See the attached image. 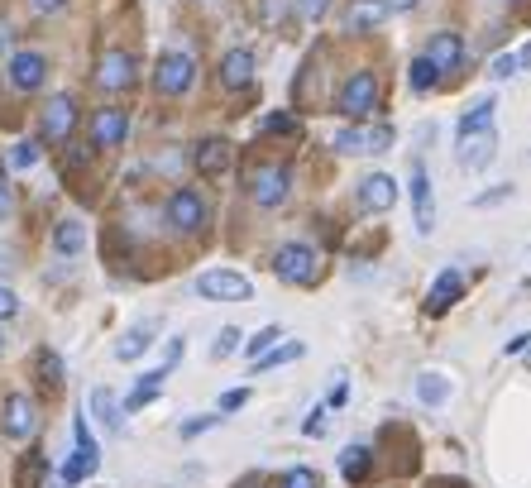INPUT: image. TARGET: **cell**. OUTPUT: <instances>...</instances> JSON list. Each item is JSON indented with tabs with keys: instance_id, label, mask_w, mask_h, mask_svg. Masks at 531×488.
<instances>
[{
	"instance_id": "obj_45",
	"label": "cell",
	"mask_w": 531,
	"mask_h": 488,
	"mask_svg": "<svg viewBox=\"0 0 531 488\" xmlns=\"http://www.w3.org/2000/svg\"><path fill=\"white\" fill-rule=\"evenodd\" d=\"M302 431H307V436H321V431H326V417H321V407H316L307 422H302Z\"/></svg>"
},
{
	"instance_id": "obj_36",
	"label": "cell",
	"mask_w": 531,
	"mask_h": 488,
	"mask_svg": "<svg viewBox=\"0 0 531 488\" xmlns=\"http://www.w3.org/2000/svg\"><path fill=\"white\" fill-rule=\"evenodd\" d=\"M39 369H44V383H63V359L53 355V350L39 355Z\"/></svg>"
},
{
	"instance_id": "obj_50",
	"label": "cell",
	"mask_w": 531,
	"mask_h": 488,
	"mask_svg": "<svg viewBox=\"0 0 531 488\" xmlns=\"http://www.w3.org/2000/svg\"><path fill=\"white\" fill-rule=\"evenodd\" d=\"M5 44H10V24H0V53H5Z\"/></svg>"
},
{
	"instance_id": "obj_22",
	"label": "cell",
	"mask_w": 531,
	"mask_h": 488,
	"mask_svg": "<svg viewBox=\"0 0 531 488\" xmlns=\"http://www.w3.org/2000/svg\"><path fill=\"white\" fill-rule=\"evenodd\" d=\"M91 417L106 426V431H120V402H115L111 388H91Z\"/></svg>"
},
{
	"instance_id": "obj_32",
	"label": "cell",
	"mask_w": 531,
	"mask_h": 488,
	"mask_svg": "<svg viewBox=\"0 0 531 488\" xmlns=\"http://www.w3.org/2000/svg\"><path fill=\"white\" fill-rule=\"evenodd\" d=\"M264 134H297L302 125H297V115H288V111H278V115H268L264 125H259Z\"/></svg>"
},
{
	"instance_id": "obj_21",
	"label": "cell",
	"mask_w": 531,
	"mask_h": 488,
	"mask_svg": "<svg viewBox=\"0 0 531 488\" xmlns=\"http://www.w3.org/2000/svg\"><path fill=\"white\" fill-rule=\"evenodd\" d=\"M53 249H58L63 259H77V254L87 249V225L82 221H58V230H53Z\"/></svg>"
},
{
	"instance_id": "obj_47",
	"label": "cell",
	"mask_w": 531,
	"mask_h": 488,
	"mask_svg": "<svg viewBox=\"0 0 531 488\" xmlns=\"http://www.w3.org/2000/svg\"><path fill=\"white\" fill-rule=\"evenodd\" d=\"M29 5H34V10H39V15H53V10H63L67 0H29Z\"/></svg>"
},
{
	"instance_id": "obj_52",
	"label": "cell",
	"mask_w": 531,
	"mask_h": 488,
	"mask_svg": "<svg viewBox=\"0 0 531 488\" xmlns=\"http://www.w3.org/2000/svg\"><path fill=\"white\" fill-rule=\"evenodd\" d=\"M0 350H5V335H0Z\"/></svg>"
},
{
	"instance_id": "obj_24",
	"label": "cell",
	"mask_w": 531,
	"mask_h": 488,
	"mask_svg": "<svg viewBox=\"0 0 531 488\" xmlns=\"http://www.w3.org/2000/svg\"><path fill=\"white\" fill-rule=\"evenodd\" d=\"M149 345H154V331H149V326H139V331H130V335H120V340H115V359H125V364H130V359H139Z\"/></svg>"
},
{
	"instance_id": "obj_8",
	"label": "cell",
	"mask_w": 531,
	"mask_h": 488,
	"mask_svg": "<svg viewBox=\"0 0 531 488\" xmlns=\"http://www.w3.org/2000/svg\"><path fill=\"white\" fill-rule=\"evenodd\" d=\"M125 134H130V115L120 111V106H101V111L91 115V144H96V149L125 144Z\"/></svg>"
},
{
	"instance_id": "obj_15",
	"label": "cell",
	"mask_w": 531,
	"mask_h": 488,
	"mask_svg": "<svg viewBox=\"0 0 531 488\" xmlns=\"http://www.w3.org/2000/svg\"><path fill=\"white\" fill-rule=\"evenodd\" d=\"M460 297H465V278H460L455 268H445L441 278L431 283V297H426V311H431V316H441V311H450V307H455V302H460Z\"/></svg>"
},
{
	"instance_id": "obj_16",
	"label": "cell",
	"mask_w": 531,
	"mask_h": 488,
	"mask_svg": "<svg viewBox=\"0 0 531 488\" xmlns=\"http://www.w3.org/2000/svg\"><path fill=\"white\" fill-rule=\"evenodd\" d=\"M192 163H197L201 178H221L225 168H230V139H201Z\"/></svg>"
},
{
	"instance_id": "obj_18",
	"label": "cell",
	"mask_w": 531,
	"mask_h": 488,
	"mask_svg": "<svg viewBox=\"0 0 531 488\" xmlns=\"http://www.w3.org/2000/svg\"><path fill=\"white\" fill-rule=\"evenodd\" d=\"M221 82L230 91H240V87H249L254 82V53L249 48H230L221 58Z\"/></svg>"
},
{
	"instance_id": "obj_13",
	"label": "cell",
	"mask_w": 531,
	"mask_h": 488,
	"mask_svg": "<svg viewBox=\"0 0 531 488\" xmlns=\"http://www.w3.org/2000/svg\"><path fill=\"white\" fill-rule=\"evenodd\" d=\"M426 63L436 67V72L460 67V63H465V39H460V34H450V29H445V34H436V39L426 44Z\"/></svg>"
},
{
	"instance_id": "obj_37",
	"label": "cell",
	"mask_w": 531,
	"mask_h": 488,
	"mask_svg": "<svg viewBox=\"0 0 531 488\" xmlns=\"http://www.w3.org/2000/svg\"><path fill=\"white\" fill-rule=\"evenodd\" d=\"M417 393H421L426 402H445V383H441V378H431V374H426V378L417 383Z\"/></svg>"
},
{
	"instance_id": "obj_5",
	"label": "cell",
	"mask_w": 531,
	"mask_h": 488,
	"mask_svg": "<svg viewBox=\"0 0 531 488\" xmlns=\"http://www.w3.org/2000/svg\"><path fill=\"white\" fill-rule=\"evenodd\" d=\"M288 187H292V173L283 163H264V168H254V178H249V197L259 201V206H278V201H288Z\"/></svg>"
},
{
	"instance_id": "obj_48",
	"label": "cell",
	"mask_w": 531,
	"mask_h": 488,
	"mask_svg": "<svg viewBox=\"0 0 531 488\" xmlns=\"http://www.w3.org/2000/svg\"><path fill=\"white\" fill-rule=\"evenodd\" d=\"M503 197H512V187H493V192H484L479 206H493V201H503Z\"/></svg>"
},
{
	"instance_id": "obj_33",
	"label": "cell",
	"mask_w": 531,
	"mask_h": 488,
	"mask_svg": "<svg viewBox=\"0 0 531 488\" xmlns=\"http://www.w3.org/2000/svg\"><path fill=\"white\" fill-rule=\"evenodd\" d=\"M240 350V326H225L221 335H216V345H211V355L225 359V355H235Z\"/></svg>"
},
{
	"instance_id": "obj_6",
	"label": "cell",
	"mask_w": 531,
	"mask_h": 488,
	"mask_svg": "<svg viewBox=\"0 0 531 488\" xmlns=\"http://www.w3.org/2000/svg\"><path fill=\"white\" fill-rule=\"evenodd\" d=\"M0 426H5L10 441H29V436L39 431V407H34V398L10 393V398H5V417H0Z\"/></svg>"
},
{
	"instance_id": "obj_25",
	"label": "cell",
	"mask_w": 531,
	"mask_h": 488,
	"mask_svg": "<svg viewBox=\"0 0 531 488\" xmlns=\"http://www.w3.org/2000/svg\"><path fill=\"white\" fill-rule=\"evenodd\" d=\"M163 378H168V369H154V374L139 378V388H134L130 398H125V412H139L144 402H154V398H158V388H163Z\"/></svg>"
},
{
	"instance_id": "obj_11",
	"label": "cell",
	"mask_w": 531,
	"mask_h": 488,
	"mask_svg": "<svg viewBox=\"0 0 531 488\" xmlns=\"http://www.w3.org/2000/svg\"><path fill=\"white\" fill-rule=\"evenodd\" d=\"M412 211H417V230L431 235L436 230V197H431V178L421 163H412Z\"/></svg>"
},
{
	"instance_id": "obj_29",
	"label": "cell",
	"mask_w": 531,
	"mask_h": 488,
	"mask_svg": "<svg viewBox=\"0 0 531 488\" xmlns=\"http://www.w3.org/2000/svg\"><path fill=\"white\" fill-rule=\"evenodd\" d=\"M278 340H283V326H264V331L254 335V340H249V345H244V350H249V359H264L268 350H273V345H278Z\"/></svg>"
},
{
	"instance_id": "obj_26",
	"label": "cell",
	"mask_w": 531,
	"mask_h": 488,
	"mask_svg": "<svg viewBox=\"0 0 531 488\" xmlns=\"http://www.w3.org/2000/svg\"><path fill=\"white\" fill-rule=\"evenodd\" d=\"M96 465H101V455H72V460L63 465V484H82V479H91Z\"/></svg>"
},
{
	"instance_id": "obj_27",
	"label": "cell",
	"mask_w": 531,
	"mask_h": 488,
	"mask_svg": "<svg viewBox=\"0 0 531 488\" xmlns=\"http://www.w3.org/2000/svg\"><path fill=\"white\" fill-rule=\"evenodd\" d=\"M292 359H302V345H297V340H288L283 350L273 345L264 359H254V369H259V374H268V369H278V364H292Z\"/></svg>"
},
{
	"instance_id": "obj_46",
	"label": "cell",
	"mask_w": 531,
	"mask_h": 488,
	"mask_svg": "<svg viewBox=\"0 0 531 488\" xmlns=\"http://www.w3.org/2000/svg\"><path fill=\"white\" fill-rule=\"evenodd\" d=\"M531 345V335H512L508 345H503V355H522V350H527Z\"/></svg>"
},
{
	"instance_id": "obj_17",
	"label": "cell",
	"mask_w": 531,
	"mask_h": 488,
	"mask_svg": "<svg viewBox=\"0 0 531 488\" xmlns=\"http://www.w3.org/2000/svg\"><path fill=\"white\" fill-rule=\"evenodd\" d=\"M498 154V134L493 130H484V134H469V139H460V168H469V173H479L488 158Z\"/></svg>"
},
{
	"instance_id": "obj_3",
	"label": "cell",
	"mask_w": 531,
	"mask_h": 488,
	"mask_svg": "<svg viewBox=\"0 0 531 488\" xmlns=\"http://www.w3.org/2000/svg\"><path fill=\"white\" fill-rule=\"evenodd\" d=\"M335 111L350 115V120L374 115L378 111V77H374V72H354L350 82L340 87V96H335Z\"/></svg>"
},
{
	"instance_id": "obj_9",
	"label": "cell",
	"mask_w": 531,
	"mask_h": 488,
	"mask_svg": "<svg viewBox=\"0 0 531 488\" xmlns=\"http://www.w3.org/2000/svg\"><path fill=\"white\" fill-rule=\"evenodd\" d=\"M134 58L130 53H120V48H111L106 58H101V67H96V87L101 91H125V87H134Z\"/></svg>"
},
{
	"instance_id": "obj_30",
	"label": "cell",
	"mask_w": 531,
	"mask_h": 488,
	"mask_svg": "<svg viewBox=\"0 0 531 488\" xmlns=\"http://www.w3.org/2000/svg\"><path fill=\"white\" fill-rule=\"evenodd\" d=\"M383 149H393V125H374V130H364V154H383Z\"/></svg>"
},
{
	"instance_id": "obj_41",
	"label": "cell",
	"mask_w": 531,
	"mask_h": 488,
	"mask_svg": "<svg viewBox=\"0 0 531 488\" xmlns=\"http://www.w3.org/2000/svg\"><path fill=\"white\" fill-rule=\"evenodd\" d=\"M15 211V197H10V182H5V168H0V221H10Z\"/></svg>"
},
{
	"instance_id": "obj_28",
	"label": "cell",
	"mask_w": 531,
	"mask_h": 488,
	"mask_svg": "<svg viewBox=\"0 0 531 488\" xmlns=\"http://www.w3.org/2000/svg\"><path fill=\"white\" fill-rule=\"evenodd\" d=\"M39 158H44V144H39V139H20V144H15V149H10V168H34V163H39Z\"/></svg>"
},
{
	"instance_id": "obj_31",
	"label": "cell",
	"mask_w": 531,
	"mask_h": 488,
	"mask_svg": "<svg viewBox=\"0 0 531 488\" xmlns=\"http://www.w3.org/2000/svg\"><path fill=\"white\" fill-rule=\"evenodd\" d=\"M436 82H441V72L426 63V58H417V63H412V91H431Z\"/></svg>"
},
{
	"instance_id": "obj_2",
	"label": "cell",
	"mask_w": 531,
	"mask_h": 488,
	"mask_svg": "<svg viewBox=\"0 0 531 488\" xmlns=\"http://www.w3.org/2000/svg\"><path fill=\"white\" fill-rule=\"evenodd\" d=\"M197 297H206V302H249L254 283L235 268H206L197 278Z\"/></svg>"
},
{
	"instance_id": "obj_49",
	"label": "cell",
	"mask_w": 531,
	"mask_h": 488,
	"mask_svg": "<svg viewBox=\"0 0 531 488\" xmlns=\"http://www.w3.org/2000/svg\"><path fill=\"white\" fill-rule=\"evenodd\" d=\"M383 5H388V15H393V10H412L417 0H383Z\"/></svg>"
},
{
	"instance_id": "obj_19",
	"label": "cell",
	"mask_w": 531,
	"mask_h": 488,
	"mask_svg": "<svg viewBox=\"0 0 531 488\" xmlns=\"http://www.w3.org/2000/svg\"><path fill=\"white\" fill-rule=\"evenodd\" d=\"M383 20H388V5L383 0H354L350 10H345V29H354V34H364V29H374Z\"/></svg>"
},
{
	"instance_id": "obj_1",
	"label": "cell",
	"mask_w": 531,
	"mask_h": 488,
	"mask_svg": "<svg viewBox=\"0 0 531 488\" xmlns=\"http://www.w3.org/2000/svg\"><path fill=\"white\" fill-rule=\"evenodd\" d=\"M273 273L292 283V288H311L316 278H321V259H316V249L302 240H288L278 244V254H273Z\"/></svg>"
},
{
	"instance_id": "obj_20",
	"label": "cell",
	"mask_w": 531,
	"mask_h": 488,
	"mask_svg": "<svg viewBox=\"0 0 531 488\" xmlns=\"http://www.w3.org/2000/svg\"><path fill=\"white\" fill-rule=\"evenodd\" d=\"M493 111H498V101H493V96H479V101H474V106L460 115V125H455V130H460V139L493 130Z\"/></svg>"
},
{
	"instance_id": "obj_7",
	"label": "cell",
	"mask_w": 531,
	"mask_h": 488,
	"mask_svg": "<svg viewBox=\"0 0 531 488\" xmlns=\"http://www.w3.org/2000/svg\"><path fill=\"white\" fill-rule=\"evenodd\" d=\"M168 221H173V230H182V235L201 230V225H206V201H201V192L177 187L173 197H168Z\"/></svg>"
},
{
	"instance_id": "obj_44",
	"label": "cell",
	"mask_w": 531,
	"mask_h": 488,
	"mask_svg": "<svg viewBox=\"0 0 531 488\" xmlns=\"http://www.w3.org/2000/svg\"><path fill=\"white\" fill-rule=\"evenodd\" d=\"M288 10V0H264V24H278Z\"/></svg>"
},
{
	"instance_id": "obj_4",
	"label": "cell",
	"mask_w": 531,
	"mask_h": 488,
	"mask_svg": "<svg viewBox=\"0 0 531 488\" xmlns=\"http://www.w3.org/2000/svg\"><path fill=\"white\" fill-rule=\"evenodd\" d=\"M192 77H197L192 53H163L154 67V87L163 91V96H182V91L192 87Z\"/></svg>"
},
{
	"instance_id": "obj_39",
	"label": "cell",
	"mask_w": 531,
	"mask_h": 488,
	"mask_svg": "<svg viewBox=\"0 0 531 488\" xmlns=\"http://www.w3.org/2000/svg\"><path fill=\"white\" fill-rule=\"evenodd\" d=\"M216 422H221V417H192V422H182V436L192 441V436H201V431H211Z\"/></svg>"
},
{
	"instance_id": "obj_35",
	"label": "cell",
	"mask_w": 531,
	"mask_h": 488,
	"mask_svg": "<svg viewBox=\"0 0 531 488\" xmlns=\"http://www.w3.org/2000/svg\"><path fill=\"white\" fill-rule=\"evenodd\" d=\"M283 488H321V479H316V469H288Z\"/></svg>"
},
{
	"instance_id": "obj_38",
	"label": "cell",
	"mask_w": 531,
	"mask_h": 488,
	"mask_svg": "<svg viewBox=\"0 0 531 488\" xmlns=\"http://www.w3.org/2000/svg\"><path fill=\"white\" fill-rule=\"evenodd\" d=\"M297 10H302V20H321L331 10V0H297Z\"/></svg>"
},
{
	"instance_id": "obj_40",
	"label": "cell",
	"mask_w": 531,
	"mask_h": 488,
	"mask_svg": "<svg viewBox=\"0 0 531 488\" xmlns=\"http://www.w3.org/2000/svg\"><path fill=\"white\" fill-rule=\"evenodd\" d=\"M15 311H20V297H15V292H10L5 283H0V321H10Z\"/></svg>"
},
{
	"instance_id": "obj_51",
	"label": "cell",
	"mask_w": 531,
	"mask_h": 488,
	"mask_svg": "<svg viewBox=\"0 0 531 488\" xmlns=\"http://www.w3.org/2000/svg\"><path fill=\"white\" fill-rule=\"evenodd\" d=\"M517 63H531V44H527V48H522V58H517Z\"/></svg>"
},
{
	"instance_id": "obj_34",
	"label": "cell",
	"mask_w": 531,
	"mask_h": 488,
	"mask_svg": "<svg viewBox=\"0 0 531 488\" xmlns=\"http://www.w3.org/2000/svg\"><path fill=\"white\" fill-rule=\"evenodd\" d=\"M335 149H340V154H364V130H359V125H354V130H340L335 134Z\"/></svg>"
},
{
	"instance_id": "obj_43",
	"label": "cell",
	"mask_w": 531,
	"mask_h": 488,
	"mask_svg": "<svg viewBox=\"0 0 531 488\" xmlns=\"http://www.w3.org/2000/svg\"><path fill=\"white\" fill-rule=\"evenodd\" d=\"M512 72H517V58H512V53H498V58H493V77H512Z\"/></svg>"
},
{
	"instance_id": "obj_10",
	"label": "cell",
	"mask_w": 531,
	"mask_h": 488,
	"mask_svg": "<svg viewBox=\"0 0 531 488\" xmlns=\"http://www.w3.org/2000/svg\"><path fill=\"white\" fill-rule=\"evenodd\" d=\"M72 125H77V101L72 96H53L44 106V139L48 144H63L72 134Z\"/></svg>"
},
{
	"instance_id": "obj_12",
	"label": "cell",
	"mask_w": 531,
	"mask_h": 488,
	"mask_svg": "<svg viewBox=\"0 0 531 488\" xmlns=\"http://www.w3.org/2000/svg\"><path fill=\"white\" fill-rule=\"evenodd\" d=\"M393 201H398V182L388 173H369L359 182V206L364 211H393Z\"/></svg>"
},
{
	"instance_id": "obj_14",
	"label": "cell",
	"mask_w": 531,
	"mask_h": 488,
	"mask_svg": "<svg viewBox=\"0 0 531 488\" xmlns=\"http://www.w3.org/2000/svg\"><path fill=\"white\" fill-rule=\"evenodd\" d=\"M44 77H48L44 53H15V58H10V82H15L20 91H39L44 87Z\"/></svg>"
},
{
	"instance_id": "obj_42",
	"label": "cell",
	"mask_w": 531,
	"mask_h": 488,
	"mask_svg": "<svg viewBox=\"0 0 531 488\" xmlns=\"http://www.w3.org/2000/svg\"><path fill=\"white\" fill-rule=\"evenodd\" d=\"M244 402H249V388H230V393L221 398V412H235V407H244Z\"/></svg>"
},
{
	"instance_id": "obj_23",
	"label": "cell",
	"mask_w": 531,
	"mask_h": 488,
	"mask_svg": "<svg viewBox=\"0 0 531 488\" xmlns=\"http://www.w3.org/2000/svg\"><path fill=\"white\" fill-rule=\"evenodd\" d=\"M369 465H374L369 445H350V450L340 455V474H345L350 484H364V479H369Z\"/></svg>"
}]
</instances>
